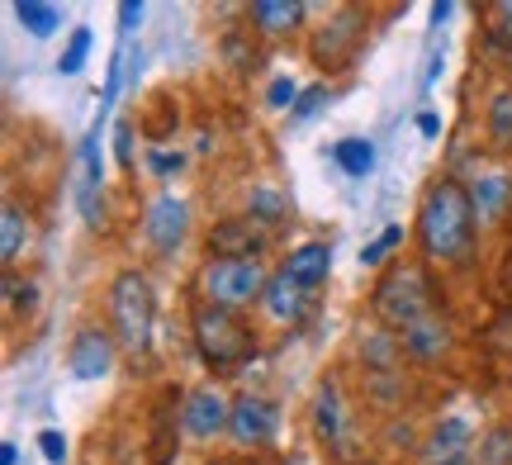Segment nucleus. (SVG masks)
Listing matches in <instances>:
<instances>
[{"instance_id": "obj_17", "label": "nucleus", "mask_w": 512, "mask_h": 465, "mask_svg": "<svg viewBox=\"0 0 512 465\" xmlns=\"http://www.w3.org/2000/svg\"><path fill=\"white\" fill-rule=\"evenodd\" d=\"M465 437H470V428H465L460 418L441 423V428L432 432V442H427V461H432V465H451V461H460V451H465Z\"/></svg>"}, {"instance_id": "obj_25", "label": "nucleus", "mask_w": 512, "mask_h": 465, "mask_svg": "<svg viewBox=\"0 0 512 465\" xmlns=\"http://www.w3.org/2000/svg\"><path fill=\"white\" fill-rule=\"evenodd\" d=\"M399 242H403V228H384L380 238H375V242L366 247V252H361V261H366V266H380V261L389 257V252H394Z\"/></svg>"}, {"instance_id": "obj_10", "label": "nucleus", "mask_w": 512, "mask_h": 465, "mask_svg": "<svg viewBox=\"0 0 512 465\" xmlns=\"http://www.w3.org/2000/svg\"><path fill=\"white\" fill-rule=\"evenodd\" d=\"M114 366V342L110 333H100V328H86V333L72 342V371L81 380H100V375H110Z\"/></svg>"}, {"instance_id": "obj_19", "label": "nucleus", "mask_w": 512, "mask_h": 465, "mask_svg": "<svg viewBox=\"0 0 512 465\" xmlns=\"http://www.w3.org/2000/svg\"><path fill=\"white\" fill-rule=\"evenodd\" d=\"M332 157H337V167L347 171V176H366V171L375 167V148H370L366 138H342V143L332 148Z\"/></svg>"}, {"instance_id": "obj_6", "label": "nucleus", "mask_w": 512, "mask_h": 465, "mask_svg": "<svg viewBox=\"0 0 512 465\" xmlns=\"http://www.w3.org/2000/svg\"><path fill=\"white\" fill-rule=\"evenodd\" d=\"M181 418H185V432H190V437H200V442H214V437H219V432L233 423V409L223 404L219 390H195L190 399H185Z\"/></svg>"}, {"instance_id": "obj_32", "label": "nucleus", "mask_w": 512, "mask_h": 465, "mask_svg": "<svg viewBox=\"0 0 512 465\" xmlns=\"http://www.w3.org/2000/svg\"><path fill=\"white\" fill-rule=\"evenodd\" d=\"M138 19H143V5H133V0H124V5H119V24H124V34L133 29V24H138Z\"/></svg>"}, {"instance_id": "obj_18", "label": "nucleus", "mask_w": 512, "mask_h": 465, "mask_svg": "<svg viewBox=\"0 0 512 465\" xmlns=\"http://www.w3.org/2000/svg\"><path fill=\"white\" fill-rule=\"evenodd\" d=\"M15 15H19V24L29 29L34 38H48L53 29H62V10L57 5H38V0H19L15 5Z\"/></svg>"}, {"instance_id": "obj_36", "label": "nucleus", "mask_w": 512, "mask_h": 465, "mask_svg": "<svg viewBox=\"0 0 512 465\" xmlns=\"http://www.w3.org/2000/svg\"><path fill=\"white\" fill-rule=\"evenodd\" d=\"M214 465H228V461H214Z\"/></svg>"}, {"instance_id": "obj_11", "label": "nucleus", "mask_w": 512, "mask_h": 465, "mask_svg": "<svg viewBox=\"0 0 512 465\" xmlns=\"http://www.w3.org/2000/svg\"><path fill=\"white\" fill-rule=\"evenodd\" d=\"M209 252H214V257H252L256 261L261 238H256L252 219H228V224H219L209 233Z\"/></svg>"}, {"instance_id": "obj_7", "label": "nucleus", "mask_w": 512, "mask_h": 465, "mask_svg": "<svg viewBox=\"0 0 512 465\" xmlns=\"http://www.w3.org/2000/svg\"><path fill=\"white\" fill-rule=\"evenodd\" d=\"M185 228H190V219H185V205L176 200V195H157L152 205H147V219H143V233L152 238V247L157 252H176L185 238Z\"/></svg>"}, {"instance_id": "obj_16", "label": "nucleus", "mask_w": 512, "mask_h": 465, "mask_svg": "<svg viewBox=\"0 0 512 465\" xmlns=\"http://www.w3.org/2000/svg\"><path fill=\"white\" fill-rule=\"evenodd\" d=\"M508 200H512V181H508V176H484V181L470 190L475 219H484V224H494L498 214L508 209Z\"/></svg>"}, {"instance_id": "obj_4", "label": "nucleus", "mask_w": 512, "mask_h": 465, "mask_svg": "<svg viewBox=\"0 0 512 465\" xmlns=\"http://www.w3.org/2000/svg\"><path fill=\"white\" fill-rule=\"evenodd\" d=\"M195 342H200V356L214 366V371L242 366V361L256 352L252 333H247L228 309H200V314H195Z\"/></svg>"}, {"instance_id": "obj_20", "label": "nucleus", "mask_w": 512, "mask_h": 465, "mask_svg": "<svg viewBox=\"0 0 512 465\" xmlns=\"http://www.w3.org/2000/svg\"><path fill=\"white\" fill-rule=\"evenodd\" d=\"M489 138L494 148H512V91H498L489 105Z\"/></svg>"}, {"instance_id": "obj_15", "label": "nucleus", "mask_w": 512, "mask_h": 465, "mask_svg": "<svg viewBox=\"0 0 512 465\" xmlns=\"http://www.w3.org/2000/svg\"><path fill=\"white\" fill-rule=\"evenodd\" d=\"M446 342H451V337H446V323H441V318H432V314L418 318L413 328H403V347H408L413 356H422V361L441 356V352H446Z\"/></svg>"}, {"instance_id": "obj_5", "label": "nucleus", "mask_w": 512, "mask_h": 465, "mask_svg": "<svg viewBox=\"0 0 512 465\" xmlns=\"http://www.w3.org/2000/svg\"><path fill=\"white\" fill-rule=\"evenodd\" d=\"M110 309H114V333L124 347H147V337H152V285H147L143 271H124V276L114 280L110 290Z\"/></svg>"}, {"instance_id": "obj_8", "label": "nucleus", "mask_w": 512, "mask_h": 465, "mask_svg": "<svg viewBox=\"0 0 512 465\" xmlns=\"http://www.w3.org/2000/svg\"><path fill=\"white\" fill-rule=\"evenodd\" d=\"M356 43H361V15H356V10H342V15H337L328 29L318 34L313 57H318L323 67H342V62L356 53Z\"/></svg>"}, {"instance_id": "obj_33", "label": "nucleus", "mask_w": 512, "mask_h": 465, "mask_svg": "<svg viewBox=\"0 0 512 465\" xmlns=\"http://www.w3.org/2000/svg\"><path fill=\"white\" fill-rule=\"evenodd\" d=\"M418 129L427 133V138H437V133H441V119H437V114H422V119H418Z\"/></svg>"}, {"instance_id": "obj_34", "label": "nucleus", "mask_w": 512, "mask_h": 465, "mask_svg": "<svg viewBox=\"0 0 512 465\" xmlns=\"http://www.w3.org/2000/svg\"><path fill=\"white\" fill-rule=\"evenodd\" d=\"M19 461V447L15 442H5V447H0V465H15Z\"/></svg>"}, {"instance_id": "obj_2", "label": "nucleus", "mask_w": 512, "mask_h": 465, "mask_svg": "<svg viewBox=\"0 0 512 465\" xmlns=\"http://www.w3.org/2000/svg\"><path fill=\"white\" fill-rule=\"evenodd\" d=\"M266 271H261V261L252 257H214L209 266L200 271V290L209 299V309H242V304H252V299L266 295Z\"/></svg>"}, {"instance_id": "obj_29", "label": "nucleus", "mask_w": 512, "mask_h": 465, "mask_svg": "<svg viewBox=\"0 0 512 465\" xmlns=\"http://www.w3.org/2000/svg\"><path fill=\"white\" fill-rule=\"evenodd\" d=\"M323 95H328V91H323V86H313V91H304V95H299V105H294V119H309V114L318 110V105H323Z\"/></svg>"}, {"instance_id": "obj_21", "label": "nucleus", "mask_w": 512, "mask_h": 465, "mask_svg": "<svg viewBox=\"0 0 512 465\" xmlns=\"http://www.w3.org/2000/svg\"><path fill=\"white\" fill-rule=\"evenodd\" d=\"M318 432H323V437H337V432H342V404H337V385H323V390H318Z\"/></svg>"}, {"instance_id": "obj_1", "label": "nucleus", "mask_w": 512, "mask_h": 465, "mask_svg": "<svg viewBox=\"0 0 512 465\" xmlns=\"http://www.w3.org/2000/svg\"><path fill=\"white\" fill-rule=\"evenodd\" d=\"M418 233H422V252L432 261H460L470 252V238H475V205L465 186L456 181H437L422 200L418 214Z\"/></svg>"}, {"instance_id": "obj_9", "label": "nucleus", "mask_w": 512, "mask_h": 465, "mask_svg": "<svg viewBox=\"0 0 512 465\" xmlns=\"http://www.w3.org/2000/svg\"><path fill=\"white\" fill-rule=\"evenodd\" d=\"M233 437H238L242 447H261V442H271L275 432V404L271 399H256V394H247V399H238L233 404Z\"/></svg>"}, {"instance_id": "obj_13", "label": "nucleus", "mask_w": 512, "mask_h": 465, "mask_svg": "<svg viewBox=\"0 0 512 465\" xmlns=\"http://www.w3.org/2000/svg\"><path fill=\"white\" fill-rule=\"evenodd\" d=\"M261 299H266L271 318H280V323H299V318H304V309H309V290H304V285H294L285 271L266 285V295H261Z\"/></svg>"}, {"instance_id": "obj_35", "label": "nucleus", "mask_w": 512, "mask_h": 465, "mask_svg": "<svg viewBox=\"0 0 512 465\" xmlns=\"http://www.w3.org/2000/svg\"><path fill=\"white\" fill-rule=\"evenodd\" d=\"M503 276H508V285H512V247H508V271H503Z\"/></svg>"}, {"instance_id": "obj_31", "label": "nucleus", "mask_w": 512, "mask_h": 465, "mask_svg": "<svg viewBox=\"0 0 512 465\" xmlns=\"http://www.w3.org/2000/svg\"><path fill=\"white\" fill-rule=\"evenodd\" d=\"M152 171L171 176V171H181V157H171V152H152Z\"/></svg>"}, {"instance_id": "obj_12", "label": "nucleus", "mask_w": 512, "mask_h": 465, "mask_svg": "<svg viewBox=\"0 0 512 465\" xmlns=\"http://www.w3.org/2000/svg\"><path fill=\"white\" fill-rule=\"evenodd\" d=\"M328 266H332L328 247H323V242H304L299 252H290V261H285V276H290L294 285H304V290H318V285L328 280Z\"/></svg>"}, {"instance_id": "obj_22", "label": "nucleus", "mask_w": 512, "mask_h": 465, "mask_svg": "<svg viewBox=\"0 0 512 465\" xmlns=\"http://www.w3.org/2000/svg\"><path fill=\"white\" fill-rule=\"evenodd\" d=\"M280 214H285V200H280L271 186H256V190H252V219L280 224Z\"/></svg>"}, {"instance_id": "obj_24", "label": "nucleus", "mask_w": 512, "mask_h": 465, "mask_svg": "<svg viewBox=\"0 0 512 465\" xmlns=\"http://www.w3.org/2000/svg\"><path fill=\"white\" fill-rule=\"evenodd\" d=\"M86 53H91V29H76L72 34V43H67V53H62V72L72 76V72H81V62H86Z\"/></svg>"}, {"instance_id": "obj_28", "label": "nucleus", "mask_w": 512, "mask_h": 465, "mask_svg": "<svg viewBox=\"0 0 512 465\" xmlns=\"http://www.w3.org/2000/svg\"><path fill=\"white\" fill-rule=\"evenodd\" d=\"M114 152H119V162H124V167H133V129H128V124L114 129Z\"/></svg>"}, {"instance_id": "obj_23", "label": "nucleus", "mask_w": 512, "mask_h": 465, "mask_svg": "<svg viewBox=\"0 0 512 465\" xmlns=\"http://www.w3.org/2000/svg\"><path fill=\"white\" fill-rule=\"evenodd\" d=\"M19 242H24V214H19V205H5V247H0V257L15 261Z\"/></svg>"}, {"instance_id": "obj_3", "label": "nucleus", "mask_w": 512, "mask_h": 465, "mask_svg": "<svg viewBox=\"0 0 512 465\" xmlns=\"http://www.w3.org/2000/svg\"><path fill=\"white\" fill-rule=\"evenodd\" d=\"M427 309H432V285L418 266H394L375 285V314L394 328H413L418 318H427Z\"/></svg>"}, {"instance_id": "obj_27", "label": "nucleus", "mask_w": 512, "mask_h": 465, "mask_svg": "<svg viewBox=\"0 0 512 465\" xmlns=\"http://www.w3.org/2000/svg\"><path fill=\"white\" fill-rule=\"evenodd\" d=\"M38 447H43V456L53 465L67 461V437H62V432H38Z\"/></svg>"}, {"instance_id": "obj_14", "label": "nucleus", "mask_w": 512, "mask_h": 465, "mask_svg": "<svg viewBox=\"0 0 512 465\" xmlns=\"http://www.w3.org/2000/svg\"><path fill=\"white\" fill-rule=\"evenodd\" d=\"M299 19H304V5H299V0H256V5H252V24L266 38L290 34Z\"/></svg>"}, {"instance_id": "obj_30", "label": "nucleus", "mask_w": 512, "mask_h": 465, "mask_svg": "<svg viewBox=\"0 0 512 465\" xmlns=\"http://www.w3.org/2000/svg\"><path fill=\"white\" fill-rule=\"evenodd\" d=\"M266 100H271L275 110H285V100H294V81H285V76H280V81H271V91H266Z\"/></svg>"}, {"instance_id": "obj_26", "label": "nucleus", "mask_w": 512, "mask_h": 465, "mask_svg": "<svg viewBox=\"0 0 512 465\" xmlns=\"http://www.w3.org/2000/svg\"><path fill=\"white\" fill-rule=\"evenodd\" d=\"M489 34H494V43H503V48L512 53V0L494 5V29H489Z\"/></svg>"}]
</instances>
